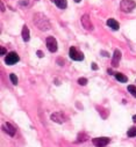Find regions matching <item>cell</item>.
<instances>
[{"label":"cell","instance_id":"484cf974","mask_svg":"<svg viewBox=\"0 0 136 147\" xmlns=\"http://www.w3.org/2000/svg\"><path fill=\"white\" fill-rule=\"evenodd\" d=\"M107 73H108V74H112L113 71H112V69H108V71H107Z\"/></svg>","mask_w":136,"mask_h":147},{"label":"cell","instance_id":"9c48e42d","mask_svg":"<svg viewBox=\"0 0 136 147\" xmlns=\"http://www.w3.org/2000/svg\"><path fill=\"white\" fill-rule=\"evenodd\" d=\"M51 119H52L54 122H56V123H59V124H62V123L65 122V117H64L63 114H61V113H55V114H52V115H51Z\"/></svg>","mask_w":136,"mask_h":147},{"label":"cell","instance_id":"44dd1931","mask_svg":"<svg viewBox=\"0 0 136 147\" xmlns=\"http://www.w3.org/2000/svg\"><path fill=\"white\" fill-rule=\"evenodd\" d=\"M37 56H39L40 58H42L44 55H43V52H42V51H40V50H39V51H37Z\"/></svg>","mask_w":136,"mask_h":147},{"label":"cell","instance_id":"ffe728a7","mask_svg":"<svg viewBox=\"0 0 136 147\" xmlns=\"http://www.w3.org/2000/svg\"><path fill=\"white\" fill-rule=\"evenodd\" d=\"M0 55L1 56H7V51H6V49L5 48H0Z\"/></svg>","mask_w":136,"mask_h":147},{"label":"cell","instance_id":"5b68a950","mask_svg":"<svg viewBox=\"0 0 136 147\" xmlns=\"http://www.w3.org/2000/svg\"><path fill=\"white\" fill-rule=\"evenodd\" d=\"M109 138H107V137H100V138H94V139H92V141H93V144L97 146V147H105L106 145H108L109 144Z\"/></svg>","mask_w":136,"mask_h":147},{"label":"cell","instance_id":"d6986e66","mask_svg":"<svg viewBox=\"0 0 136 147\" xmlns=\"http://www.w3.org/2000/svg\"><path fill=\"white\" fill-rule=\"evenodd\" d=\"M78 84L82 85V86H85V85L87 84V79H85V78H79V79H78Z\"/></svg>","mask_w":136,"mask_h":147},{"label":"cell","instance_id":"d4e9b609","mask_svg":"<svg viewBox=\"0 0 136 147\" xmlns=\"http://www.w3.org/2000/svg\"><path fill=\"white\" fill-rule=\"evenodd\" d=\"M133 122H135V123H136V115H134V116H133Z\"/></svg>","mask_w":136,"mask_h":147},{"label":"cell","instance_id":"4316f807","mask_svg":"<svg viewBox=\"0 0 136 147\" xmlns=\"http://www.w3.org/2000/svg\"><path fill=\"white\" fill-rule=\"evenodd\" d=\"M75 1H76V3H79V1H80V0H75Z\"/></svg>","mask_w":136,"mask_h":147},{"label":"cell","instance_id":"5bb4252c","mask_svg":"<svg viewBox=\"0 0 136 147\" xmlns=\"http://www.w3.org/2000/svg\"><path fill=\"white\" fill-rule=\"evenodd\" d=\"M114 76H115V79L116 80H119L120 82H127L128 81V78L124 76V74H122V73H114Z\"/></svg>","mask_w":136,"mask_h":147},{"label":"cell","instance_id":"7c38bea8","mask_svg":"<svg viewBox=\"0 0 136 147\" xmlns=\"http://www.w3.org/2000/svg\"><path fill=\"white\" fill-rule=\"evenodd\" d=\"M22 38L24 42L29 41V29L27 26H23V28H22Z\"/></svg>","mask_w":136,"mask_h":147},{"label":"cell","instance_id":"e0dca14e","mask_svg":"<svg viewBox=\"0 0 136 147\" xmlns=\"http://www.w3.org/2000/svg\"><path fill=\"white\" fill-rule=\"evenodd\" d=\"M10 79H11V81H12V84L13 85H18V77L14 74V73H11V74H10Z\"/></svg>","mask_w":136,"mask_h":147},{"label":"cell","instance_id":"277c9868","mask_svg":"<svg viewBox=\"0 0 136 147\" xmlns=\"http://www.w3.org/2000/svg\"><path fill=\"white\" fill-rule=\"evenodd\" d=\"M69 56H70L71 59L77 60V61L84 59V55H83L82 52H78L77 49H76L75 47H71V48H70V50H69Z\"/></svg>","mask_w":136,"mask_h":147},{"label":"cell","instance_id":"2e32d148","mask_svg":"<svg viewBox=\"0 0 136 147\" xmlns=\"http://www.w3.org/2000/svg\"><path fill=\"white\" fill-rule=\"evenodd\" d=\"M128 90H129V93H130L134 97H136V87H135V86L129 85V86H128Z\"/></svg>","mask_w":136,"mask_h":147},{"label":"cell","instance_id":"9a60e30c","mask_svg":"<svg viewBox=\"0 0 136 147\" xmlns=\"http://www.w3.org/2000/svg\"><path fill=\"white\" fill-rule=\"evenodd\" d=\"M128 137L133 138V137H136V126H133L130 130H128Z\"/></svg>","mask_w":136,"mask_h":147},{"label":"cell","instance_id":"4fadbf2b","mask_svg":"<svg viewBox=\"0 0 136 147\" xmlns=\"http://www.w3.org/2000/svg\"><path fill=\"white\" fill-rule=\"evenodd\" d=\"M51 1H52V3H55V4L57 5V7L62 8V9L66 8V6H67L66 0H51Z\"/></svg>","mask_w":136,"mask_h":147},{"label":"cell","instance_id":"7402d4cb","mask_svg":"<svg viewBox=\"0 0 136 147\" xmlns=\"http://www.w3.org/2000/svg\"><path fill=\"white\" fill-rule=\"evenodd\" d=\"M92 68H93V69H98V66H97V64H95V63H93V64H92Z\"/></svg>","mask_w":136,"mask_h":147},{"label":"cell","instance_id":"ba28073f","mask_svg":"<svg viewBox=\"0 0 136 147\" xmlns=\"http://www.w3.org/2000/svg\"><path fill=\"white\" fill-rule=\"evenodd\" d=\"M120 59H121V51L116 49L114 51V56H113V59H112V66L113 67H118L119 63H120Z\"/></svg>","mask_w":136,"mask_h":147},{"label":"cell","instance_id":"7a4b0ae2","mask_svg":"<svg viewBox=\"0 0 136 147\" xmlns=\"http://www.w3.org/2000/svg\"><path fill=\"white\" fill-rule=\"evenodd\" d=\"M135 6H136V4H135V1H133V0H122L121 4H120L121 11L124 13H130L135 8Z\"/></svg>","mask_w":136,"mask_h":147},{"label":"cell","instance_id":"8fae6325","mask_svg":"<svg viewBox=\"0 0 136 147\" xmlns=\"http://www.w3.org/2000/svg\"><path fill=\"white\" fill-rule=\"evenodd\" d=\"M5 129H6L5 131H6V132H7V133H8L11 137H14V136H15L16 130H15V127H14V126H13L11 123H6V124H5Z\"/></svg>","mask_w":136,"mask_h":147},{"label":"cell","instance_id":"8992f818","mask_svg":"<svg viewBox=\"0 0 136 147\" xmlns=\"http://www.w3.org/2000/svg\"><path fill=\"white\" fill-rule=\"evenodd\" d=\"M47 48L50 52H56L57 51V41L55 37H47Z\"/></svg>","mask_w":136,"mask_h":147},{"label":"cell","instance_id":"3957f363","mask_svg":"<svg viewBox=\"0 0 136 147\" xmlns=\"http://www.w3.org/2000/svg\"><path fill=\"white\" fill-rule=\"evenodd\" d=\"M19 60H20V57H19V55H18L16 52H14V51L10 52V53L6 56V58H5V63H6L7 65H14V64H16Z\"/></svg>","mask_w":136,"mask_h":147},{"label":"cell","instance_id":"603a6c76","mask_svg":"<svg viewBox=\"0 0 136 147\" xmlns=\"http://www.w3.org/2000/svg\"><path fill=\"white\" fill-rule=\"evenodd\" d=\"M101 53H103V55H105V57H109V56H108V53H107V52H105V51H103Z\"/></svg>","mask_w":136,"mask_h":147},{"label":"cell","instance_id":"30bf717a","mask_svg":"<svg viewBox=\"0 0 136 147\" xmlns=\"http://www.w3.org/2000/svg\"><path fill=\"white\" fill-rule=\"evenodd\" d=\"M107 26H108L109 28H112L113 30H119V28H120L119 22H118L116 20H114V19H108V20H107Z\"/></svg>","mask_w":136,"mask_h":147},{"label":"cell","instance_id":"cb8c5ba5","mask_svg":"<svg viewBox=\"0 0 136 147\" xmlns=\"http://www.w3.org/2000/svg\"><path fill=\"white\" fill-rule=\"evenodd\" d=\"M27 4H28L27 0H26V1H21V5H27Z\"/></svg>","mask_w":136,"mask_h":147},{"label":"cell","instance_id":"6da1fadb","mask_svg":"<svg viewBox=\"0 0 136 147\" xmlns=\"http://www.w3.org/2000/svg\"><path fill=\"white\" fill-rule=\"evenodd\" d=\"M34 23L35 26L42 30V31H47L50 29V23H49V20L47 19L46 15H43L42 13H37L34 15Z\"/></svg>","mask_w":136,"mask_h":147},{"label":"cell","instance_id":"ac0fdd59","mask_svg":"<svg viewBox=\"0 0 136 147\" xmlns=\"http://www.w3.org/2000/svg\"><path fill=\"white\" fill-rule=\"evenodd\" d=\"M87 139H88L87 136L83 133V134H79V136H78V140H77V141H85V140H87Z\"/></svg>","mask_w":136,"mask_h":147},{"label":"cell","instance_id":"52a82bcc","mask_svg":"<svg viewBox=\"0 0 136 147\" xmlns=\"http://www.w3.org/2000/svg\"><path fill=\"white\" fill-rule=\"evenodd\" d=\"M82 24H83V27L86 29V30H92L93 28H92V23H91V19H90V16L87 15V14H85L83 18H82Z\"/></svg>","mask_w":136,"mask_h":147}]
</instances>
